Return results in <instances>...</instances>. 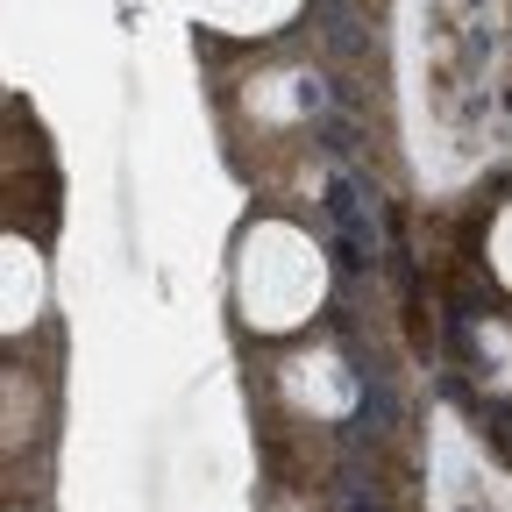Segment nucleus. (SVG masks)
<instances>
[{"label": "nucleus", "instance_id": "nucleus-3", "mask_svg": "<svg viewBox=\"0 0 512 512\" xmlns=\"http://www.w3.org/2000/svg\"><path fill=\"white\" fill-rule=\"evenodd\" d=\"M463 512H470V505H463Z\"/></svg>", "mask_w": 512, "mask_h": 512}, {"label": "nucleus", "instance_id": "nucleus-1", "mask_svg": "<svg viewBox=\"0 0 512 512\" xmlns=\"http://www.w3.org/2000/svg\"><path fill=\"white\" fill-rule=\"evenodd\" d=\"M320 207H328V221H335V235H342V264H349V271H370L384 242H377V207L363 200V185H356L349 171H335L328 192H320Z\"/></svg>", "mask_w": 512, "mask_h": 512}, {"label": "nucleus", "instance_id": "nucleus-2", "mask_svg": "<svg viewBox=\"0 0 512 512\" xmlns=\"http://www.w3.org/2000/svg\"><path fill=\"white\" fill-rule=\"evenodd\" d=\"M392 413H399V399H392V384L363 370V413H356L349 427H370V434H384V427H392Z\"/></svg>", "mask_w": 512, "mask_h": 512}]
</instances>
